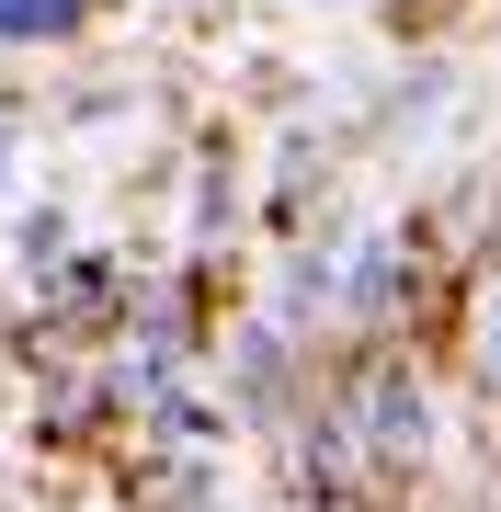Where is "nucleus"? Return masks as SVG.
Masks as SVG:
<instances>
[{
    "label": "nucleus",
    "instance_id": "obj_4",
    "mask_svg": "<svg viewBox=\"0 0 501 512\" xmlns=\"http://www.w3.org/2000/svg\"><path fill=\"white\" fill-rule=\"evenodd\" d=\"M12 251H23V274H46V262L69 251V217H57V205H23V228H12Z\"/></svg>",
    "mask_w": 501,
    "mask_h": 512
},
{
    "label": "nucleus",
    "instance_id": "obj_1",
    "mask_svg": "<svg viewBox=\"0 0 501 512\" xmlns=\"http://www.w3.org/2000/svg\"><path fill=\"white\" fill-rule=\"evenodd\" d=\"M342 444H365V467H410L433 444V399L410 387V365H376L365 376V410L342 421Z\"/></svg>",
    "mask_w": 501,
    "mask_h": 512
},
{
    "label": "nucleus",
    "instance_id": "obj_5",
    "mask_svg": "<svg viewBox=\"0 0 501 512\" xmlns=\"http://www.w3.org/2000/svg\"><path fill=\"white\" fill-rule=\"evenodd\" d=\"M479 353H490V376H501V296H490V342H479Z\"/></svg>",
    "mask_w": 501,
    "mask_h": 512
},
{
    "label": "nucleus",
    "instance_id": "obj_3",
    "mask_svg": "<svg viewBox=\"0 0 501 512\" xmlns=\"http://www.w3.org/2000/svg\"><path fill=\"white\" fill-rule=\"evenodd\" d=\"M92 12H103V0H0V46H23V57L80 46V35H92Z\"/></svg>",
    "mask_w": 501,
    "mask_h": 512
},
{
    "label": "nucleus",
    "instance_id": "obj_6",
    "mask_svg": "<svg viewBox=\"0 0 501 512\" xmlns=\"http://www.w3.org/2000/svg\"><path fill=\"white\" fill-rule=\"evenodd\" d=\"M0 183H12V126H0Z\"/></svg>",
    "mask_w": 501,
    "mask_h": 512
},
{
    "label": "nucleus",
    "instance_id": "obj_2",
    "mask_svg": "<svg viewBox=\"0 0 501 512\" xmlns=\"http://www.w3.org/2000/svg\"><path fill=\"white\" fill-rule=\"evenodd\" d=\"M399 285H410L399 228H365L353 251H331V308H342V319H388V308H399Z\"/></svg>",
    "mask_w": 501,
    "mask_h": 512
}]
</instances>
